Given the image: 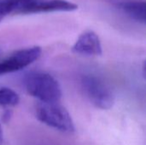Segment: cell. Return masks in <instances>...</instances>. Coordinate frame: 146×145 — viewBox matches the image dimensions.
Masks as SVG:
<instances>
[{"label":"cell","instance_id":"9","mask_svg":"<svg viewBox=\"0 0 146 145\" xmlns=\"http://www.w3.org/2000/svg\"><path fill=\"white\" fill-rule=\"evenodd\" d=\"M20 102L19 95L12 89L8 87H0V106L10 108L16 106Z\"/></svg>","mask_w":146,"mask_h":145},{"label":"cell","instance_id":"7","mask_svg":"<svg viewBox=\"0 0 146 145\" xmlns=\"http://www.w3.org/2000/svg\"><path fill=\"white\" fill-rule=\"evenodd\" d=\"M117 7L134 21L145 23L146 3L144 0H124L117 3Z\"/></svg>","mask_w":146,"mask_h":145},{"label":"cell","instance_id":"8","mask_svg":"<svg viewBox=\"0 0 146 145\" xmlns=\"http://www.w3.org/2000/svg\"><path fill=\"white\" fill-rule=\"evenodd\" d=\"M24 0H0V22L9 15H19Z\"/></svg>","mask_w":146,"mask_h":145},{"label":"cell","instance_id":"10","mask_svg":"<svg viewBox=\"0 0 146 145\" xmlns=\"http://www.w3.org/2000/svg\"><path fill=\"white\" fill-rule=\"evenodd\" d=\"M10 117H11V111H9V109H6L4 111V113L3 114L2 120L3 122H7L10 120Z\"/></svg>","mask_w":146,"mask_h":145},{"label":"cell","instance_id":"1","mask_svg":"<svg viewBox=\"0 0 146 145\" xmlns=\"http://www.w3.org/2000/svg\"><path fill=\"white\" fill-rule=\"evenodd\" d=\"M25 87L29 95L41 103H58L62 88L58 81L46 73H32L25 79Z\"/></svg>","mask_w":146,"mask_h":145},{"label":"cell","instance_id":"3","mask_svg":"<svg viewBox=\"0 0 146 145\" xmlns=\"http://www.w3.org/2000/svg\"><path fill=\"white\" fill-rule=\"evenodd\" d=\"M81 85L85 95L96 108L106 110L113 107L114 94L101 79L92 74L85 75L81 79Z\"/></svg>","mask_w":146,"mask_h":145},{"label":"cell","instance_id":"5","mask_svg":"<svg viewBox=\"0 0 146 145\" xmlns=\"http://www.w3.org/2000/svg\"><path fill=\"white\" fill-rule=\"evenodd\" d=\"M78 6L67 0H29L22 15H32L47 12H70L76 10Z\"/></svg>","mask_w":146,"mask_h":145},{"label":"cell","instance_id":"2","mask_svg":"<svg viewBox=\"0 0 146 145\" xmlns=\"http://www.w3.org/2000/svg\"><path fill=\"white\" fill-rule=\"evenodd\" d=\"M36 118L45 126L62 133L72 134L75 126L68 111L58 103H41L35 108Z\"/></svg>","mask_w":146,"mask_h":145},{"label":"cell","instance_id":"11","mask_svg":"<svg viewBox=\"0 0 146 145\" xmlns=\"http://www.w3.org/2000/svg\"><path fill=\"white\" fill-rule=\"evenodd\" d=\"M3 129L0 124V145H3Z\"/></svg>","mask_w":146,"mask_h":145},{"label":"cell","instance_id":"6","mask_svg":"<svg viewBox=\"0 0 146 145\" xmlns=\"http://www.w3.org/2000/svg\"><path fill=\"white\" fill-rule=\"evenodd\" d=\"M72 50L82 56H100L103 53L101 41L93 31H86L80 35L73 45Z\"/></svg>","mask_w":146,"mask_h":145},{"label":"cell","instance_id":"4","mask_svg":"<svg viewBox=\"0 0 146 145\" xmlns=\"http://www.w3.org/2000/svg\"><path fill=\"white\" fill-rule=\"evenodd\" d=\"M42 53L39 46H32L19 50L14 54L0 62V75L14 73L21 70L35 61H37Z\"/></svg>","mask_w":146,"mask_h":145}]
</instances>
